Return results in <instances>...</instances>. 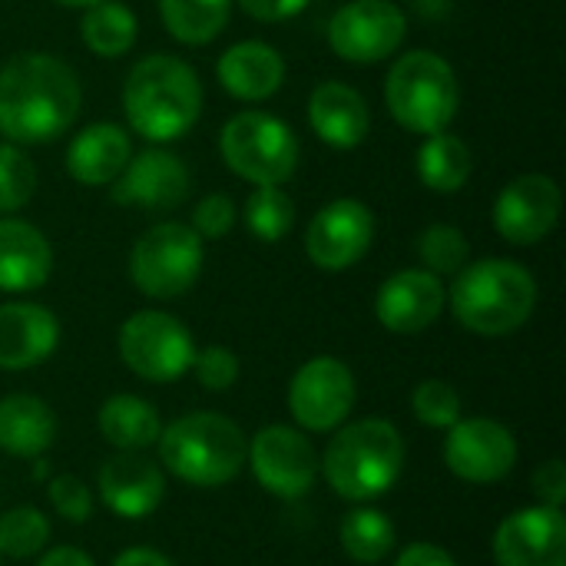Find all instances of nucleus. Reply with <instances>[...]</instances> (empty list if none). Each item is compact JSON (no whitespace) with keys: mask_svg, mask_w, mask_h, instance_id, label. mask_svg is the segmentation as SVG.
<instances>
[{"mask_svg":"<svg viewBox=\"0 0 566 566\" xmlns=\"http://www.w3.org/2000/svg\"><path fill=\"white\" fill-rule=\"evenodd\" d=\"M80 106V76L60 56L27 50L0 66V136L7 143H53L76 123Z\"/></svg>","mask_w":566,"mask_h":566,"instance_id":"1","label":"nucleus"},{"mask_svg":"<svg viewBox=\"0 0 566 566\" xmlns=\"http://www.w3.org/2000/svg\"><path fill=\"white\" fill-rule=\"evenodd\" d=\"M123 113L143 139L163 146L182 139L202 116L199 73L169 53L143 56L123 83Z\"/></svg>","mask_w":566,"mask_h":566,"instance_id":"2","label":"nucleus"},{"mask_svg":"<svg viewBox=\"0 0 566 566\" xmlns=\"http://www.w3.org/2000/svg\"><path fill=\"white\" fill-rule=\"evenodd\" d=\"M451 315L474 335L504 338L527 325L537 308V282L514 259L468 262L448 289Z\"/></svg>","mask_w":566,"mask_h":566,"instance_id":"3","label":"nucleus"},{"mask_svg":"<svg viewBox=\"0 0 566 566\" xmlns=\"http://www.w3.org/2000/svg\"><path fill=\"white\" fill-rule=\"evenodd\" d=\"M405 471V438L391 421L361 418L345 424L318 458V474L345 501H375L388 494Z\"/></svg>","mask_w":566,"mask_h":566,"instance_id":"4","label":"nucleus"},{"mask_svg":"<svg viewBox=\"0 0 566 566\" xmlns=\"http://www.w3.org/2000/svg\"><path fill=\"white\" fill-rule=\"evenodd\" d=\"M159 468L192 488H222L235 481L249 461L245 431L216 411H192L163 428Z\"/></svg>","mask_w":566,"mask_h":566,"instance_id":"5","label":"nucleus"},{"mask_svg":"<svg viewBox=\"0 0 566 566\" xmlns=\"http://www.w3.org/2000/svg\"><path fill=\"white\" fill-rule=\"evenodd\" d=\"M385 103L398 126L418 136L444 133L461 106L454 66L434 50H411L395 60L385 80Z\"/></svg>","mask_w":566,"mask_h":566,"instance_id":"6","label":"nucleus"},{"mask_svg":"<svg viewBox=\"0 0 566 566\" xmlns=\"http://www.w3.org/2000/svg\"><path fill=\"white\" fill-rule=\"evenodd\" d=\"M222 163L252 186H282L298 169V139L292 126L272 113H235L219 133Z\"/></svg>","mask_w":566,"mask_h":566,"instance_id":"7","label":"nucleus"},{"mask_svg":"<svg viewBox=\"0 0 566 566\" xmlns=\"http://www.w3.org/2000/svg\"><path fill=\"white\" fill-rule=\"evenodd\" d=\"M206 249L186 222H159L146 229L129 252V279L149 298H179L202 275Z\"/></svg>","mask_w":566,"mask_h":566,"instance_id":"8","label":"nucleus"},{"mask_svg":"<svg viewBox=\"0 0 566 566\" xmlns=\"http://www.w3.org/2000/svg\"><path fill=\"white\" fill-rule=\"evenodd\" d=\"M119 358L123 365L153 385H169L179 381L196 358V342L189 335V328L169 315V312H136L123 322L119 328Z\"/></svg>","mask_w":566,"mask_h":566,"instance_id":"9","label":"nucleus"},{"mask_svg":"<svg viewBox=\"0 0 566 566\" xmlns=\"http://www.w3.org/2000/svg\"><path fill=\"white\" fill-rule=\"evenodd\" d=\"M358 401L355 375L345 361L332 355H318L305 361L289 385V411L298 431L328 434L342 428Z\"/></svg>","mask_w":566,"mask_h":566,"instance_id":"10","label":"nucleus"},{"mask_svg":"<svg viewBox=\"0 0 566 566\" xmlns=\"http://www.w3.org/2000/svg\"><path fill=\"white\" fill-rule=\"evenodd\" d=\"M408 17L391 0H348L328 23V43L345 63H381L405 43Z\"/></svg>","mask_w":566,"mask_h":566,"instance_id":"11","label":"nucleus"},{"mask_svg":"<svg viewBox=\"0 0 566 566\" xmlns=\"http://www.w3.org/2000/svg\"><path fill=\"white\" fill-rule=\"evenodd\" d=\"M255 481L282 501L305 497L318 481V454L312 441L289 424H269L249 441V461Z\"/></svg>","mask_w":566,"mask_h":566,"instance_id":"12","label":"nucleus"},{"mask_svg":"<svg viewBox=\"0 0 566 566\" xmlns=\"http://www.w3.org/2000/svg\"><path fill=\"white\" fill-rule=\"evenodd\" d=\"M375 242V212L361 199H335L322 206L305 229V252L322 272L358 265Z\"/></svg>","mask_w":566,"mask_h":566,"instance_id":"13","label":"nucleus"},{"mask_svg":"<svg viewBox=\"0 0 566 566\" xmlns=\"http://www.w3.org/2000/svg\"><path fill=\"white\" fill-rule=\"evenodd\" d=\"M517 438L511 428L491 418H461L448 428L444 464L468 484H497L517 464Z\"/></svg>","mask_w":566,"mask_h":566,"instance_id":"14","label":"nucleus"},{"mask_svg":"<svg viewBox=\"0 0 566 566\" xmlns=\"http://www.w3.org/2000/svg\"><path fill=\"white\" fill-rule=\"evenodd\" d=\"M560 186L544 172H527L507 182L494 202V229L511 245H537L560 222Z\"/></svg>","mask_w":566,"mask_h":566,"instance_id":"15","label":"nucleus"},{"mask_svg":"<svg viewBox=\"0 0 566 566\" xmlns=\"http://www.w3.org/2000/svg\"><path fill=\"white\" fill-rule=\"evenodd\" d=\"M109 186H113L109 196L119 206H139L146 212H169L182 206L189 196V169L176 153L163 146H149L143 153H133L126 169Z\"/></svg>","mask_w":566,"mask_h":566,"instance_id":"16","label":"nucleus"},{"mask_svg":"<svg viewBox=\"0 0 566 566\" xmlns=\"http://www.w3.org/2000/svg\"><path fill=\"white\" fill-rule=\"evenodd\" d=\"M497 566H566V517L560 507H524L494 534Z\"/></svg>","mask_w":566,"mask_h":566,"instance_id":"17","label":"nucleus"},{"mask_svg":"<svg viewBox=\"0 0 566 566\" xmlns=\"http://www.w3.org/2000/svg\"><path fill=\"white\" fill-rule=\"evenodd\" d=\"M448 305V289L428 269H401L381 282L375 295L378 322L395 335H418L431 328Z\"/></svg>","mask_w":566,"mask_h":566,"instance_id":"18","label":"nucleus"},{"mask_svg":"<svg viewBox=\"0 0 566 566\" xmlns=\"http://www.w3.org/2000/svg\"><path fill=\"white\" fill-rule=\"evenodd\" d=\"M99 497L123 521H143L166 497V474L146 451H116L99 468Z\"/></svg>","mask_w":566,"mask_h":566,"instance_id":"19","label":"nucleus"},{"mask_svg":"<svg viewBox=\"0 0 566 566\" xmlns=\"http://www.w3.org/2000/svg\"><path fill=\"white\" fill-rule=\"evenodd\" d=\"M60 345V322L36 302L0 305V368L27 371L43 365Z\"/></svg>","mask_w":566,"mask_h":566,"instance_id":"20","label":"nucleus"},{"mask_svg":"<svg viewBox=\"0 0 566 566\" xmlns=\"http://www.w3.org/2000/svg\"><path fill=\"white\" fill-rule=\"evenodd\" d=\"M308 123L325 146L355 149L371 129V109L355 86L325 80L308 96Z\"/></svg>","mask_w":566,"mask_h":566,"instance_id":"21","label":"nucleus"},{"mask_svg":"<svg viewBox=\"0 0 566 566\" xmlns=\"http://www.w3.org/2000/svg\"><path fill=\"white\" fill-rule=\"evenodd\" d=\"M216 76H219V83H222V90L229 96L245 99V103H262V99H269V96H275L282 90L285 60L265 40H242V43H232L219 56Z\"/></svg>","mask_w":566,"mask_h":566,"instance_id":"22","label":"nucleus"},{"mask_svg":"<svg viewBox=\"0 0 566 566\" xmlns=\"http://www.w3.org/2000/svg\"><path fill=\"white\" fill-rule=\"evenodd\" d=\"M53 272V249L46 235L13 216L0 219V292H33Z\"/></svg>","mask_w":566,"mask_h":566,"instance_id":"23","label":"nucleus"},{"mask_svg":"<svg viewBox=\"0 0 566 566\" xmlns=\"http://www.w3.org/2000/svg\"><path fill=\"white\" fill-rule=\"evenodd\" d=\"M129 133L116 123H90L66 146V172L80 186H109L129 163Z\"/></svg>","mask_w":566,"mask_h":566,"instance_id":"24","label":"nucleus"},{"mask_svg":"<svg viewBox=\"0 0 566 566\" xmlns=\"http://www.w3.org/2000/svg\"><path fill=\"white\" fill-rule=\"evenodd\" d=\"M56 441V415L36 395H10L0 401V451L13 458H40Z\"/></svg>","mask_w":566,"mask_h":566,"instance_id":"25","label":"nucleus"},{"mask_svg":"<svg viewBox=\"0 0 566 566\" xmlns=\"http://www.w3.org/2000/svg\"><path fill=\"white\" fill-rule=\"evenodd\" d=\"M99 434L116 451H146L159 441L163 418L139 395H113L99 408Z\"/></svg>","mask_w":566,"mask_h":566,"instance_id":"26","label":"nucleus"},{"mask_svg":"<svg viewBox=\"0 0 566 566\" xmlns=\"http://www.w3.org/2000/svg\"><path fill=\"white\" fill-rule=\"evenodd\" d=\"M471 169H474V159L461 136H454L448 129L424 136V143L418 149V179L431 192H441V196L461 192L471 179Z\"/></svg>","mask_w":566,"mask_h":566,"instance_id":"27","label":"nucleus"},{"mask_svg":"<svg viewBox=\"0 0 566 566\" xmlns=\"http://www.w3.org/2000/svg\"><path fill=\"white\" fill-rule=\"evenodd\" d=\"M136 33H139L136 13L119 0H96L93 7L83 10L80 36L90 46V53H96L99 60H116L129 53Z\"/></svg>","mask_w":566,"mask_h":566,"instance_id":"28","label":"nucleus"},{"mask_svg":"<svg viewBox=\"0 0 566 566\" xmlns=\"http://www.w3.org/2000/svg\"><path fill=\"white\" fill-rule=\"evenodd\" d=\"M159 17L169 36H176L186 46L212 43L232 13V0H156Z\"/></svg>","mask_w":566,"mask_h":566,"instance_id":"29","label":"nucleus"},{"mask_svg":"<svg viewBox=\"0 0 566 566\" xmlns=\"http://www.w3.org/2000/svg\"><path fill=\"white\" fill-rule=\"evenodd\" d=\"M338 541H342V551H345L348 560H355V564H378V560H385L395 551L398 531H395L388 514H381L375 507H358V511L345 514Z\"/></svg>","mask_w":566,"mask_h":566,"instance_id":"30","label":"nucleus"},{"mask_svg":"<svg viewBox=\"0 0 566 566\" xmlns=\"http://www.w3.org/2000/svg\"><path fill=\"white\" fill-rule=\"evenodd\" d=\"M242 219L259 242L272 245L295 229V202L282 186H255L245 199Z\"/></svg>","mask_w":566,"mask_h":566,"instance_id":"31","label":"nucleus"},{"mask_svg":"<svg viewBox=\"0 0 566 566\" xmlns=\"http://www.w3.org/2000/svg\"><path fill=\"white\" fill-rule=\"evenodd\" d=\"M418 259L438 279L441 275H458L471 262V242L458 226L434 222L418 235Z\"/></svg>","mask_w":566,"mask_h":566,"instance_id":"32","label":"nucleus"},{"mask_svg":"<svg viewBox=\"0 0 566 566\" xmlns=\"http://www.w3.org/2000/svg\"><path fill=\"white\" fill-rule=\"evenodd\" d=\"M50 544V521L36 507H13L0 517V557L27 560Z\"/></svg>","mask_w":566,"mask_h":566,"instance_id":"33","label":"nucleus"},{"mask_svg":"<svg viewBox=\"0 0 566 566\" xmlns=\"http://www.w3.org/2000/svg\"><path fill=\"white\" fill-rule=\"evenodd\" d=\"M36 192V166L33 159L13 146L0 143V216L20 212Z\"/></svg>","mask_w":566,"mask_h":566,"instance_id":"34","label":"nucleus"},{"mask_svg":"<svg viewBox=\"0 0 566 566\" xmlns=\"http://www.w3.org/2000/svg\"><path fill=\"white\" fill-rule=\"evenodd\" d=\"M411 408L421 424L438 428V431H448L461 421V395L454 391V385L441 378L421 381L411 395Z\"/></svg>","mask_w":566,"mask_h":566,"instance_id":"35","label":"nucleus"},{"mask_svg":"<svg viewBox=\"0 0 566 566\" xmlns=\"http://www.w3.org/2000/svg\"><path fill=\"white\" fill-rule=\"evenodd\" d=\"M189 371H196V378H199V385L206 391H229L239 381V371L242 368H239V358H235L232 348H226V345H206V348L196 352Z\"/></svg>","mask_w":566,"mask_h":566,"instance_id":"36","label":"nucleus"},{"mask_svg":"<svg viewBox=\"0 0 566 566\" xmlns=\"http://www.w3.org/2000/svg\"><path fill=\"white\" fill-rule=\"evenodd\" d=\"M53 511L70 524H86L93 517V494L76 474H56L46 488Z\"/></svg>","mask_w":566,"mask_h":566,"instance_id":"37","label":"nucleus"},{"mask_svg":"<svg viewBox=\"0 0 566 566\" xmlns=\"http://www.w3.org/2000/svg\"><path fill=\"white\" fill-rule=\"evenodd\" d=\"M235 202L226 196V192H209L196 202V212H192V232L206 242V239H222L232 232L235 226Z\"/></svg>","mask_w":566,"mask_h":566,"instance_id":"38","label":"nucleus"},{"mask_svg":"<svg viewBox=\"0 0 566 566\" xmlns=\"http://www.w3.org/2000/svg\"><path fill=\"white\" fill-rule=\"evenodd\" d=\"M534 494H537V501L541 504H547V507H560L564 511V501H566V468L560 458H551L547 464H541L537 471H534Z\"/></svg>","mask_w":566,"mask_h":566,"instance_id":"39","label":"nucleus"},{"mask_svg":"<svg viewBox=\"0 0 566 566\" xmlns=\"http://www.w3.org/2000/svg\"><path fill=\"white\" fill-rule=\"evenodd\" d=\"M252 20H262V23H282V20H292L298 17L312 0H235Z\"/></svg>","mask_w":566,"mask_h":566,"instance_id":"40","label":"nucleus"},{"mask_svg":"<svg viewBox=\"0 0 566 566\" xmlns=\"http://www.w3.org/2000/svg\"><path fill=\"white\" fill-rule=\"evenodd\" d=\"M395 566H458V564H454V557H451L444 547L418 541V544H408V547L398 554V564Z\"/></svg>","mask_w":566,"mask_h":566,"instance_id":"41","label":"nucleus"},{"mask_svg":"<svg viewBox=\"0 0 566 566\" xmlns=\"http://www.w3.org/2000/svg\"><path fill=\"white\" fill-rule=\"evenodd\" d=\"M109 566H176L169 557H163L159 551H149V547H129L123 551Z\"/></svg>","mask_w":566,"mask_h":566,"instance_id":"42","label":"nucleus"},{"mask_svg":"<svg viewBox=\"0 0 566 566\" xmlns=\"http://www.w3.org/2000/svg\"><path fill=\"white\" fill-rule=\"evenodd\" d=\"M36 566H96L93 564V557L90 554H83V551H76V547H53V551H46Z\"/></svg>","mask_w":566,"mask_h":566,"instance_id":"43","label":"nucleus"},{"mask_svg":"<svg viewBox=\"0 0 566 566\" xmlns=\"http://www.w3.org/2000/svg\"><path fill=\"white\" fill-rule=\"evenodd\" d=\"M53 3H60V7H80V10H86V7H93L96 0H53Z\"/></svg>","mask_w":566,"mask_h":566,"instance_id":"44","label":"nucleus"},{"mask_svg":"<svg viewBox=\"0 0 566 566\" xmlns=\"http://www.w3.org/2000/svg\"><path fill=\"white\" fill-rule=\"evenodd\" d=\"M0 560H3V557H0Z\"/></svg>","mask_w":566,"mask_h":566,"instance_id":"45","label":"nucleus"}]
</instances>
